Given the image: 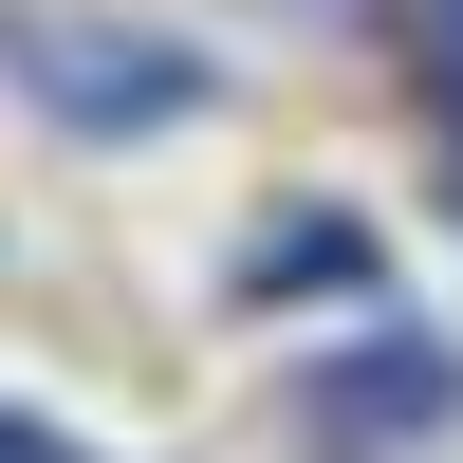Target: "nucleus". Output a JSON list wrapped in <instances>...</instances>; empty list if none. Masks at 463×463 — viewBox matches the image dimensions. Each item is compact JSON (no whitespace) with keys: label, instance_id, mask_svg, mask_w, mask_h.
<instances>
[{"label":"nucleus","instance_id":"1","mask_svg":"<svg viewBox=\"0 0 463 463\" xmlns=\"http://www.w3.org/2000/svg\"><path fill=\"white\" fill-rule=\"evenodd\" d=\"M0 93L56 148H167L222 111V56L167 19H111V0H0Z\"/></svg>","mask_w":463,"mask_h":463},{"label":"nucleus","instance_id":"2","mask_svg":"<svg viewBox=\"0 0 463 463\" xmlns=\"http://www.w3.org/2000/svg\"><path fill=\"white\" fill-rule=\"evenodd\" d=\"M279 408H297L316 445H353V463H408V445H445V427H463V353H445L427 316H353L334 353H297V371H279Z\"/></svg>","mask_w":463,"mask_h":463},{"label":"nucleus","instance_id":"3","mask_svg":"<svg viewBox=\"0 0 463 463\" xmlns=\"http://www.w3.org/2000/svg\"><path fill=\"white\" fill-rule=\"evenodd\" d=\"M241 297H371V222H260V241H241Z\"/></svg>","mask_w":463,"mask_h":463},{"label":"nucleus","instance_id":"4","mask_svg":"<svg viewBox=\"0 0 463 463\" xmlns=\"http://www.w3.org/2000/svg\"><path fill=\"white\" fill-rule=\"evenodd\" d=\"M408 93H427L445 148H463V0H408Z\"/></svg>","mask_w":463,"mask_h":463},{"label":"nucleus","instance_id":"5","mask_svg":"<svg viewBox=\"0 0 463 463\" xmlns=\"http://www.w3.org/2000/svg\"><path fill=\"white\" fill-rule=\"evenodd\" d=\"M0 463H93L74 427H37V408H0Z\"/></svg>","mask_w":463,"mask_h":463},{"label":"nucleus","instance_id":"6","mask_svg":"<svg viewBox=\"0 0 463 463\" xmlns=\"http://www.w3.org/2000/svg\"><path fill=\"white\" fill-rule=\"evenodd\" d=\"M279 19H371V0H279Z\"/></svg>","mask_w":463,"mask_h":463},{"label":"nucleus","instance_id":"7","mask_svg":"<svg viewBox=\"0 0 463 463\" xmlns=\"http://www.w3.org/2000/svg\"><path fill=\"white\" fill-rule=\"evenodd\" d=\"M445 222H463V148H445Z\"/></svg>","mask_w":463,"mask_h":463}]
</instances>
